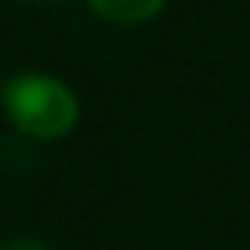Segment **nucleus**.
I'll use <instances>...</instances> for the list:
<instances>
[{
  "label": "nucleus",
  "mask_w": 250,
  "mask_h": 250,
  "mask_svg": "<svg viewBox=\"0 0 250 250\" xmlns=\"http://www.w3.org/2000/svg\"><path fill=\"white\" fill-rule=\"evenodd\" d=\"M7 120L35 141H62L76 130L83 106L69 83L48 72H18L4 86Z\"/></svg>",
  "instance_id": "f257e3e1"
},
{
  "label": "nucleus",
  "mask_w": 250,
  "mask_h": 250,
  "mask_svg": "<svg viewBox=\"0 0 250 250\" xmlns=\"http://www.w3.org/2000/svg\"><path fill=\"white\" fill-rule=\"evenodd\" d=\"M89 11L106 21V24H117V28H137V24H147L154 21L168 0H86Z\"/></svg>",
  "instance_id": "f03ea898"
},
{
  "label": "nucleus",
  "mask_w": 250,
  "mask_h": 250,
  "mask_svg": "<svg viewBox=\"0 0 250 250\" xmlns=\"http://www.w3.org/2000/svg\"><path fill=\"white\" fill-rule=\"evenodd\" d=\"M0 250H52V247H45L42 240H31V236H11L0 243Z\"/></svg>",
  "instance_id": "7ed1b4c3"
},
{
  "label": "nucleus",
  "mask_w": 250,
  "mask_h": 250,
  "mask_svg": "<svg viewBox=\"0 0 250 250\" xmlns=\"http://www.w3.org/2000/svg\"><path fill=\"white\" fill-rule=\"evenodd\" d=\"M24 4H45V0H24Z\"/></svg>",
  "instance_id": "20e7f679"
}]
</instances>
